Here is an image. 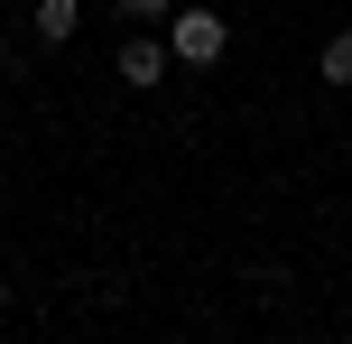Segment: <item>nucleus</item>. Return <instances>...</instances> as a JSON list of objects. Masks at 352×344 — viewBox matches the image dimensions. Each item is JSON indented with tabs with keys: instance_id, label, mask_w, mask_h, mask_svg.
<instances>
[{
	"instance_id": "1",
	"label": "nucleus",
	"mask_w": 352,
	"mask_h": 344,
	"mask_svg": "<svg viewBox=\"0 0 352 344\" xmlns=\"http://www.w3.org/2000/svg\"><path fill=\"white\" fill-rule=\"evenodd\" d=\"M167 47H176V65H223L232 28H223V10H186V0H176L167 10Z\"/></svg>"
},
{
	"instance_id": "2",
	"label": "nucleus",
	"mask_w": 352,
	"mask_h": 344,
	"mask_svg": "<svg viewBox=\"0 0 352 344\" xmlns=\"http://www.w3.org/2000/svg\"><path fill=\"white\" fill-rule=\"evenodd\" d=\"M167 65H176V47H167V37H130V47H121V84H158Z\"/></svg>"
},
{
	"instance_id": "3",
	"label": "nucleus",
	"mask_w": 352,
	"mask_h": 344,
	"mask_svg": "<svg viewBox=\"0 0 352 344\" xmlns=\"http://www.w3.org/2000/svg\"><path fill=\"white\" fill-rule=\"evenodd\" d=\"M74 28H84V0H37V37L47 47H65Z\"/></svg>"
},
{
	"instance_id": "4",
	"label": "nucleus",
	"mask_w": 352,
	"mask_h": 344,
	"mask_svg": "<svg viewBox=\"0 0 352 344\" xmlns=\"http://www.w3.org/2000/svg\"><path fill=\"white\" fill-rule=\"evenodd\" d=\"M316 74H324V84H352V28H343V37H324V56H316Z\"/></svg>"
},
{
	"instance_id": "5",
	"label": "nucleus",
	"mask_w": 352,
	"mask_h": 344,
	"mask_svg": "<svg viewBox=\"0 0 352 344\" xmlns=\"http://www.w3.org/2000/svg\"><path fill=\"white\" fill-rule=\"evenodd\" d=\"M121 10H130V19H167L176 0H121Z\"/></svg>"
},
{
	"instance_id": "6",
	"label": "nucleus",
	"mask_w": 352,
	"mask_h": 344,
	"mask_svg": "<svg viewBox=\"0 0 352 344\" xmlns=\"http://www.w3.org/2000/svg\"><path fill=\"white\" fill-rule=\"evenodd\" d=\"M0 307H10V279H0Z\"/></svg>"
}]
</instances>
